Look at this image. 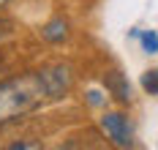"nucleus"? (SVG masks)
<instances>
[{
  "mask_svg": "<svg viewBox=\"0 0 158 150\" xmlns=\"http://www.w3.org/2000/svg\"><path fill=\"white\" fill-rule=\"evenodd\" d=\"M71 87H74V71L63 63L0 79V126L22 120L55 101H63L71 93Z\"/></svg>",
  "mask_w": 158,
  "mask_h": 150,
  "instance_id": "nucleus-1",
  "label": "nucleus"
},
{
  "mask_svg": "<svg viewBox=\"0 0 158 150\" xmlns=\"http://www.w3.org/2000/svg\"><path fill=\"white\" fill-rule=\"evenodd\" d=\"M98 128L106 136V142L114 145L120 150H128L136 145V128H134V120L128 112L123 109H106L104 115L98 117Z\"/></svg>",
  "mask_w": 158,
  "mask_h": 150,
  "instance_id": "nucleus-2",
  "label": "nucleus"
},
{
  "mask_svg": "<svg viewBox=\"0 0 158 150\" xmlns=\"http://www.w3.org/2000/svg\"><path fill=\"white\" fill-rule=\"evenodd\" d=\"M104 90L109 93V98H114L120 106H131L134 104V87L128 82V77L123 71H117V68H112L104 74Z\"/></svg>",
  "mask_w": 158,
  "mask_h": 150,
  "instance_id": "nucleus-3",
  "label": "nucleus"
},
{
  "mask_svg": "<svg viewBox=\"0 0 158 150\" xmlns=\"http://www.w3.org/2000/svg\"><path fill=\"white\" fill-rule=\"evenodd\" d=\"M38 35H41L47 44H52V47H60V44H65V41L71 38V25H68L63 17H52L49 22L41 25Z\"/></svg>",
  "mask_w": 158,
  "mask_h": 150,
  "instance_id": "nucleus-4",
  "label": "nucleus"
},
{
  "mask_svg": "<svg viewBox=\"0 0 158 150\" xmlns=\"http://www.w3.org/2000/svg\"><path fill=\"white\" fill-rule=\"evenodd\" d=\"M139 49L144 52V55H158V30H153V27H147V30H142L139 33Z\"/></svg>",
  "mask_w": 158,
  "mask_h": 150,
  "instance_id": "nucleus-5",
  "label": "nucleus"
},
{
  "mask_svg": "<svg viewBox=\"0 0 158 150\" xmlns=\"http://www.w3.org/2000/svg\"><path fill=\"white\" fill-rule=\"evenodd\" d=\"M139 87L144 90V96H156V98H158V68H147V71H142Z\"/></svg>",
  "mask_w": 158,
  "mask_h": 150,
  "instance_id": "nucleus-6",
  "label": "nucleus"
},
{
  "mask_svg": "<svg viewBox=\"0 0 158 150\" xmlns=\"http://www.w3.org/2000/svg\"><path fill=\"white\" fill-rule=\"evenodd\" d=\"M106 101H109V93H106V90H98V87L85 90V104H87V106H93V109H104V106H106Z\"/></svg>",
  "mask_w": 158,
  "mask_h": 150,
  "instance_id": "nucleus-7",
  "label": "nucleus"
},
{
  "mask_svg": "<svg viewBox=\"0 0 158 150\" xmlns=\"http://www.w3.org/2000/svg\"><path fill=\"white\" fill-rule=\"evenodd\" d=\"M8 148L11 150H33V148H41V142H11Z\"/></svg>",
  "mask_w": 158,
  "mask_h": 150,
  "instance_id": "nucleus-8",
  "label": "nucleus"
},
{
  "mask_svg": "<svg viewBox=\"0 0 158 150\" xmlns=\"http://www.w3.org/2000/svg\"><path fill=\"white\" fill-rule=\"evenodd\" d=\"M11 3H14V0H0V11H3L6 6H11Z\"/></svg>",
  "mask_w": 158,
  "mask_h": 150,
  "instance_id": "nucleus-9",
  "label": "nucleus"
},
{
  "mask_svg": "<svg viewBox=\"0 0 158 150\" xmlns=\"http://www.w3.org/2000/svg\"><path fill=\"white\" fill-rule=\"evenodd\" d=\"M0 71H3V57H0Z\"/></svg>",
  "mask_w": 158,
  "mask_h": 150,
  "instance_id": "nucleus-10",
  "label": "nucleus"
}]
</instances>
